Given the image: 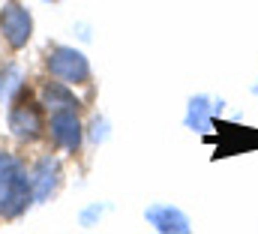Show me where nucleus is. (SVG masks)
Masks as SVG:
<instances>
[{"mask_svg": "<svg viewBox=\"0 0 258 234\" xmlns=\"http://www.w3.org/2000/svg\"><path fill=\"white\" fill-rule=\"evenodd\" d=\"M9 129L18 135V138H36L39 129H42V117H39V108L30 102V99H21L12 114H9Z\"/></svg>", "mask_w": 258, "mask_h": 234, "instance_id": "423d86ee", "label": "nucleus"}, {"mask_svg": "<svg viewBox=\"0 0 258 234\" xmlns=\"http://www.w3.org/2000/svg\"><path fill=\"white\" fill-rule=\"evenodd\" d=\"M147 222L156 228V231H177V234H186L192 225H189V219H186V213L183 210H177V207H171V204H153V207H147Z\"/></svg>", "mask_w": 258, "mask_h": 234, "instance_id": "39448f33", "label": "nucleus"}, {"mask_svg": "<svg viewBox=\"0 0 258 234\" xmlns=\"http://www.w3.org/2000/svg\"><path fill=\"white\" fill-rule=\"evenodd\" d=\"M33 201V183L24 174L21 162L9 153H0V216L15 219Z\"/></svg>", "mask_w": 258, "mask_h": 234, "instance_id": "f257e3e1", "label": "nucleus"}, {"mask_svg": "<svg viewBox=\"0 0 258 234\" xmlns=\"http://www.w3.org/2000/svg\"><path fill=\"white\" fill-rule=\"evenodd\" d=\"M57 177H60V162L57 159H51V156H45L39 165H36V171H33V198L36 201H45L51 192H54V186H57Z\"/></svg>", "mask_w": 258, "mask_h": 234, "instance_id": "0eeeda50", "label": "nucleus"}, {"mask_svg": "<svg viewBox=\"0 0 258 234\" xmlns=\"http://www.w3.org/2000/svg\"><path fill=\"white\" fill-rule=\"evenodd\" d=\"M0 33L12 48H24L30 42V33H33L30 12L24 6H18V3H6L0 9Z\"/></svg>", "mask_w": 258, "mask_h": 234, "instance_id": "7ed1b4c3", "label": "nucleus"}, {"mask_svg": "<svg viewBox=\"0 0 258 234\" xmlns=\"http://www.w3.org/2000/svg\"><path fill=\"white\" fill-rule=\"evenodd\" d=\"M99 138H105V120L93 123V141H99Z\"/></svg>", "mask_w": 258, "mask_h": 234, "instance_id": "9b49d317", "label": "nucleus"}, {"mask_svg": "<svg viewBox=\"0 0 258 234\" xmlns=\"http://www.w3.org/2000/svg\"><path fill=\"white\" fill-rule=\"evenodd\" d=\"M48 3H51V0H48Z\"/></svg>", "mask_w": 258, "mask_h": 234, "instance_id": "ddd939ff", "label": "nucleus"}, {"mask_svg": "<svg viewBox=\"0 0 258 234\" xmlns=\"http://www.w3.org/2000/svg\"><path fill=\"white\" fill-rule=\"evenodd\" d=\"M51 138L63 150H78V144H81V123H78L72 108H63V111L51 114Z\"/></svg>", "mask_w": 258, "mask_h": 234, "instance_id": "20e7f679", "label": "nucleus"}, {"mask_svg": "<svg viewBox=\"0 0 258 234\" xmlns=\"http://www.w3.org/2000/svg\"><path fill=\"white\" fill-rule=\"evenodd\" d=\"M252 93H255V96H258V84H255V87H252Z\"/></svg>", "mask_w": 258, "mask_h": 234, "instance_id": "f8f14e48", "label": "nucleus"}, {"mask_svg": "<svg viewBox=\"0 0 258 234\" xmlns=\"http://www.w3.org/2000/svg\"><path fill=\"white\" fill-rule=\"evenodd\" d=\"M18 90H21V69L15 63H9V66L0 69V96L3 99H12Z\"/></svg>", "mask_w": 258, "mask_h": 234, "instance_id": "9d476101", "label": "nucleus"}, {"mask_svg": "<svg viewBox=\"0 0 258 234\" xmlns=\"http://www.w3.org/2000/svg\"><path fill=\"white\" fill-rule=\"evenodd\" d=\"M210 111H216V108L210 105L207 96H192L189 99V111H186V126L195 129V132H204L210 126Z\"/></svg>", "mask_w": 258, "mask_h": 234, "instance_id": "1a4fd4ad", "label": "nucleus"}, {"mask_svg": "<svg viewBox=\"0 0 258 234\" xmlns=\"http://www.w3.org/2000/svg\"><path fill=\"white\" fill-rule=\"evenodd\" d=\"M48 72L57 78V81H66V84H81L90 78V63L81 51L75 48H66V45H57L51 54H48Z\"/></svg>", "mask_w": 258, "mask_h": 234, "instance_id": "f03ea898", "label": "nucleus"}, {"mask_svg": "<svg viewBox=\"0 0 258 234\" xmlns=\"http://www.w3.org/2000/svg\"><path fill=\"white\" fill-rule=\"evenodd\" d=\"M42 105L54 108V111H63V108H78V99L72 96V90L66 87V81H51L42 87Z\"/></svg>", "mask_w": 258, "mask_h": 234, "instance_id": "6e6552de", "label": "nucleus"}]
</instances>
